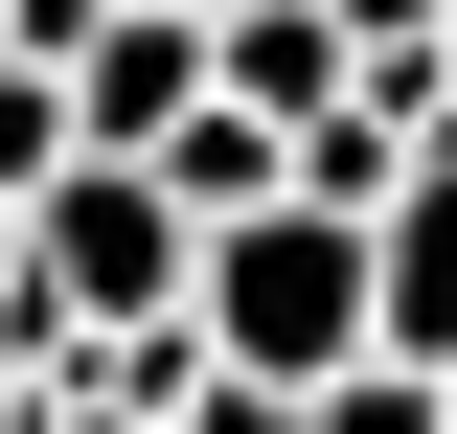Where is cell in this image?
I'll use <instances>...</instances> for the list:
<instances>
[{
    "mask_svg": "<svg viewBox=\"0 0 457 434\" xmlns=\"http://www.w3.org/2000/svg\"><path fill=\"white\" fill-rule=\"evenodd\" d=\"M206 343L252 388H343L366 343H389V229L366 206H252V229H206Z\"/></svg>",
    "mask_w": 457,
    "mask_h": 434,
    "instance_id": "obj_1",
    "label": "cell"
},
{
    "mask_svg": "<svg viewBox=\"0 0 457 434\" xmlns=\"http://www.w3.org/2000/svg\"><path fill=\"white\" fill-rule=\"evenodd\" d=\"M161 183H183L206 229H252V206H297V114H252V92H206V114L161 138Z\"/></svg>",
    "mask_w": 457,
    "mask_h": 434,
    "instance_id": "obj_3",
    "label": "cell"
},
{
    "mask_svg": "<svg viewBox=\"0 0 457 434\" xmlns=\"http://www.w3.org/2000/svg\"><path fill=\"white\" fill-rule=\"evenodd\" d=\"M23 252H46V321H23V343H137V321H206V206H183L161 161H69L46 206H23Z\"/></svg>",
    "mask_w": 457,
    "mask_h": 434,
    "instance_id": "obj_2",
    "label": "cell"
},
{
    "mask_svg": "<svg viewBox=\"0 0 457 434\" xmlns=\"http://www.w3.org/2000/svg\"><path fill=\"white\" fill-rule=\"evenodd\" d=\"M0 321H46V252H23V206H0Z\"/></svg>",
    "mask_w": 457,
    "mask_h": 434,
    "instance_id": "obj_8",
    "label": "cell"
},
{
    "mask_svg": "<svg viewBox=\"0 0 457 434\" xmlns=\"http://www.w3.org/2000/svg\"><path fill=\"white\" fill-rule=\"evenodd\" d=\"M435 69H457V46H435Z\"/></svg>",
    "mask_w": 457,
    "mask_h": 434,
    "instance_id": "obj_10",
    "label": "cell"
},
{
    "mask_svg": "<svg viewBox=\"0 0 457 434\" xmlns=\"http://www.w3.org/2000/svg\"><path fill=\"white\" fill-rule=\"evenodd\" d=\"M389 343H411V366H457V138L411 161V206H389Z\"/></svg>",
    "mask_w": 457,
    "mask_h": 434,
    "instance_id": "obj_5",
    "label": "cell"
},
{
    "mask_svg": "<svg viewBox=\"0 0 457 434\" xmlns=\"http://www.w3.org/2000/svg\"><path fill=\"white\" fill-rule=\"evenodd\" d=\"M69 161H92V92H69V69H23V46H0V206H46Z\"/></svg>",
    "mask_w": 457,
    "mask_h": 434,
    "instance_id": "obj_6",
    "label": "cell"
},
{
    "mask_svg": "<svg viewBox=\"0 0 457 434\" xmlns=\"http://www.w3.org/2000/svg\"><path fill=\"white\" fill-rule=\"evenodd\" d=\"M228 92H252V114H343V92H366L343 0H252V23H228Z\"/></svg>",
    "mask_w": 457,
    "mask_h": 434,
    "instance_id": "obj_4",
    "label": "cell"
},
{
    "mask_svg": "<svg viewBox=\"0 0 457 434\" xmlns=\"http://www.w3.org/2000/svg\"><path fill=\"white\" fill-rule=\"evenodd\" d=\"M297 434H457V366H411V343H366L343 388H297Z\"/></svg>",
    "mask_w": 457,
    "mask_h": 434,
    "instance_id": "obj_7",
    "label": "cell"
},
{
    "mask_svg": "<svg viewBox=\"0 0 457 434\" xmlns=\"http://www.w3.org/2000/svg\"><path fill=\"white\" fill-rule=\"evenodd\" d=\"M0 46H23V23H0Z\"/></svg>",
    "mask_w": 457,
    "mask_h": 434,
    "instance_id": "obj_9",
    "label": "cell"
}]
</instances>
